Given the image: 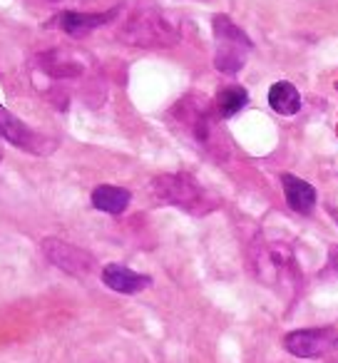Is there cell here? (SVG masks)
<instances>
[{
	"instance_id": "6da1fadb",
	"label": "cell",
	"mask_w": 338,
	"mask_h": 363,
	"mask_svg": "<svg viewBox=\"0 0 338 363\" xmlns=\"http://www.w3.org/2000/svg\"><path fill=\"white\" fill-rule=\"evenodd\" d=\"M120 38L122 43L137 48H174L182 33L167 13L145 8L127 18L125 26L120 28Z\"/></svg>"
},
{
	"instance_id": "7a4b0ae2",
	"label": "cell",
	"mask_w": 338,
	"mask_h": 363,
	"mask_svg": "<svg viewBox=\"0 0 338 363\" xmlns=\"http://www.w3.org/2000/svg\"><path fill=\"white\" fill-rule=\"evenodd\" d=\"M152 194L159 204H172L197 217L217 209V202L189 174H159L152 182Z\"/></svg>"
},
{
	"instance_id": "3957f363",
	"label": "cell",
	"mask_w": 338,
	"mask_h": 363,
	"mask_svg": "<svg viewBox=\"0 0 338 363\" xmlns=\"http://www.w3.org/2000/svg\"><path fill=\"white\" fill-rule=\"evenodd\" d=\"M214 38H217V52H214V67L224 75H234L247 62V52L252 50L249 35L227 16H214L212 21Z\"/></svg>"
},
{
	"instance_id": "277c9868",
	"label": "cell",
	"mask_w": 338,
	"mask_h": 363,
	"mask_svg": "<svg viewBox=\"0 0 338 363\" xmlns=\"http://www.w3.org/2000/svg\"><path fill=\"white\" fill-rule=\"evenodd\" d=\"M0 137H6L11 145L21 147V150L30 152V155H50L52 150L57 147L55 140L40 135V132L30 130L21 117H16L13 112H8L6 107L0 105Z\"/></svg>"
},
{
	"instance_id": "5b68a950",
	"label": "cell",
	"mask_w": 338,
	"mask_h": 363,
	"mask_svg": "<svg viewBox=\"0 0 338 363\" xmlns=\"http://www.w3.org/2000/svg\"><path fill=\"white\" fill-rule=\"evenodd\" d=\"M172 117L177 122H182V125L192 132L197 142L212 145L214 120H212V107H209L207 97H202V95L182 97V100L177 102V107L172 110Z\"/></svg>"
},
{
	"instance_id": "8992f818",
	"label": "cell",
	"mask_w": 338,
	"mask_h": 363,
	"mask_svg": "<svg viewBox=\"0 0 338 363\" xmlns=\"http://www.w3.org/2000/svg\"><path fill=\"white\" fill-rule=\"evenodd\" d=\"M43 254L47 257V262L55 264L65 274H72V277H85V274H90L95 269V257L90 252L72 247V244L55 237L43 239Z\"/></svg>"
},
{
	"instance_id": "52a82bcc",
	"label": "cell",
	"mask_w": 338,
	"mask_h": 363,
	"mask_svg": "<svg viewBox=\"0 0 338 363\" xmlns=\"http://www.w3.org/2000/svg\"><path fill=\"white\" fill-rule=\"evenodd\" d=\"M338 343L331 328H298L283 336V348L298 358H318Z\"/></svg>"
},
{
	"instance_id": "ba28073f",
	"label": "cell",
	"mask_w": 338,
	"mask_h": 363,
	"mask_svg": "<svg viewBox=\"0 0 338 363\" xmlns=\"http://www.w3.org/2000/svg\"><path fill=\"white\" fill-rule=\"evenodd\" d=\"M102 284L117 294H140L147 286H152V279L145 277V274L132 272V269L122 267V264H107L102 269Z\"/></svg>"
},
{
	"instance_id": "9c48e42d",
	"label": "cell",
	"mask_w": 338,
	"mask_h": 363,
	"mask_svg": "<svg viewBox=\"0 0 338 363\" xmlns=\"http://www.w3.org/2000/svg\"><path fill=\"white\" fill-rule=\"evenodd\" d=\"M117 16V11H107V13H77V11H67L62 16L55 18V26L60 28L62 33L72 38L87 35L95 28H102Z\"/></svg>"
},
{
	"instance_id": "30bf717a",
	"label": "cell",
	"mask_w": 338,
	"mask_h": 363,
	"mask_svg": "<svg viewBox=\"0 0 338 363\" xmlns=\"http://www.w3.org/2000/svg\"><path fill=\"white\" fill-rule=\"evenodd\" d=\"M281 187L286 194L288 207L296 214H311L316 207V189L308 182L298 179L296 174H281Z\"/></svg>"
},
{
	"instance_id": "8fae6325",
	"label": "cell",
	"mask_w": 338,
	"mask_h": 363,
	"mask_svg": "<svg viewBox=\"0 0 338 363\" xmlns=\"http://www.w3.org/2000/svg\"><path fill=\"white\" fill-rule=\"evenodd\" d=\"M132 194L122 187H112V184H102L92 192V207L107 214H122L130 207Z\"/></svg>"
},
{
	"instance_id": "7c38bea8",
	"label": "cell",
	"mask_w": 338,
	"mask_h": 363,
	"mask_svg": "<svg viewBox=\"0 0 338 363\" xmlns=\"http://www.w3.org/2000/svg\"><path fill=\"white\" fill-rule=\"evenodd\" d=\"M269 105L278 115H296L301 110V95L291 82H276L269 90Z\"/></svg>"
},
{
	"instance_id": "4fadbf2b",
	"label": "cell",
	"mask_w": 338,
	"mask_h": 363,
	"mask_svg": "<svg viewBox=\"0 0 338 363\" xmlns=\"http://www.w3.org/2000/svg\"><path fill=\"white\" fill-rule=\"evenodd\" d=\"M247 102H249V95H247V90H244V87L229 85V87H224V90H219L217 110H219V115H222V117H234L244 105H247Z\"/></svg>"
},
{
	"instance_id": "5bb4252c",
	"label": "cell",
	"mask_w": 338,
	"mask_h": 363,
	"mask_svg": "<svg viewBox=\"0 0 338 363\" xmlns=\"http://www.w3.org/2000/svg\"><path fill=\"white\" fill-rule=\"evenodd\" d=\"M40 67L50 77H57V80H62V77H77V75H82V65H80V62L65 60V57H60L57 52L43 55L40 57Z\"/></svg>"
},
{
	"instance_id": "9a60e30c",
	"label": "cell",
	"mask_w": 338,
	"mask_h": 363,
	"mask_svg": "<svg viewBox=\"0 0 338 363\" xmlns=\"http://www.w3.org/2000/svg\"><path fill=\"white\" fill-rule=\"evenodd\" d=\"M331 267L338 272V247H333V249H331Z\"/></svg>"
},
{
	"instance_id": "2e32d148",
	"label": "cell",
	"mask_w": 338,
	"mask_h": 363,
	"mask_svg": "<svg viewBox=\"0 0 338 363\" xmlns=\"http://www.w3.org/2000/svg\"><path fill=\"white\" fill-rule=\"evenodd\" d=\"M0 160H3V150H0Z\"/></svg>"
}]
</instances>
